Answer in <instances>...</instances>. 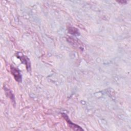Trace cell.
<instances>
[{"mask_svg": "<svg viewBox=\"0 0 131 131\" xmlns=\"http://www.w3.org/2000/svg\"><path fill=\"white\" fill-rule=\"evenodd\" d=\"M16 56L19 59L21 62L26 66L27 71L29 72L31 71V62L30 59L26 56L24 55L21 52H18L15 54Z\"/></svg>", "mask_w": 131, "mask_h": 131, "instance_id": "cell-1", "label": "cell"}, {"mask_svg": "<svg viewBox=\"0 0 131 131\" xmlns=\"http://www.w3.org/2000/svg\"><path fill=\"white\" fill-rule=\"evenodd\" d=\"M10 71L14 79L18 82H21L22 81V76L19 70L13 65H11Z\"/></svg>", "mask_w": 131, "mask_h": 131, "instance_id": "cell-2", "label": "cell"}, {"mask_svg": "<svg viewBox=\"0 0 131 131\" xmlns=\"http://www.w3.org/2000/svg\"><path fill=\"white\" fill-rule=\"evenodd\" d=\"M62 116L63 117V118L64 119V120L67 121L68 124L69 125V127L72 128L73 129L75 130H83L80 126H79V125L73 123L71 120L69 119L68 116L66 114V113H62L61 114Z\"/></svg>", "mask_w": 131, "mask_h": 131, "instance_id": "cell-3", "label": "cell"}, {"mask_svg": "<svg viewBox=\"0 0 131 131\" xmlns=\"http://www.w3.org/2000/svg\"><path fill=\"white\" fill-rule=\"evenodd\" d=\"M4 89L5 90V94H6V96L10 98L11 101H12V102H13L14 104L15 103V98H14V95L12 93V91L9 90L8 88H6V86H5L4 88Z\"/></svg>", "mask_w": 131, "mask_h": 131, "instance_id": "cell-4", "label": "cell"}, {"mask_svg": "<svg viewBox=\"0 0 131 131\" xmlns=\"http://www.w3.org/2000/svg\"><path fill=\"white\" fill-rule=\"evenodd\" d=\"M69 33L73 34V35H79V32L78 30L74 28V27H70L68 29Z\"/></svg>", "mask_w": 131, "mask_h": 131, "instance_id": "cell-5", "label": "cell"}, {"mask_svg": "<svg viewBox=\"0 0 131 131\" xmlns=\"http://www.w3.org/2000/svg\"><path fill=\"white\" fill-rule=\"evenodd\" d=\"M117 2L118 3H121V4H125L127 2V1H117Z\"/></svg>", "mask_w": 131, "mask_h": 131, "instance_id": "cell-6", "label": "cell"}]
</instances>
